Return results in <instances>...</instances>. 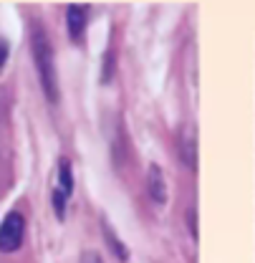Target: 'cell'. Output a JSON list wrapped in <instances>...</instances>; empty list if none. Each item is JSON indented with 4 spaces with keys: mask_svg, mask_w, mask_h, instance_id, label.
Instances as JSON below:
<instances>
[{
    "mask_svg": "<svg viewBox=\"0 0 255 263\" xmlns=\"http://www.w3.org/2000/svg\"><path fill=\"white\" fill-rule=\"evenodd\" d=\"M33 59L38 66V76H41L46 97L51 101H58V79H56V66H53V48L41 28L33 31Z\"/></svg>",
    "mask_w": 255,
    "mask_h": 263,
    "instance_id": "obj_1",
    "label": "cell"
},
{
    "mask_svg": "<svg viewBox=\"0 0 255 263\" xmlns=\"http://www.w3.org/2000/svg\"><path fill=\"white\" fill-rule=\"evenodd\" d=\"M71 193H73V175H71V162L68 160H61L58 162V172H56V185H53V210L58 218L66 215V208H68V200H71Z\"/></svg>",
    "mask_w": 255,
    "mask_h": 263,
    "instance_id": "obj_2",
    "label": "cell"
},
{
    "mask_svg": "<svg viewBox=\"0 0 255 263\" xmlns=\"http://www.w3.org/2000/svg\"><path fill=\"white\" fill-rule=\"evenodd\" d=\"M26 235V220L21 213H8V218L0 223V251L3 253H13L21 248Z\"/></svg>",
    "mask_w": 255,
    "mask_h": 263,
    "instance_id": "obj_3",
    "label": "cell"
},
{
    "mask_svg": "<svg viewBox=\"0 0 255 263\" xmlns=\"http://www.w3.org/2000/svg\"><path fill=\"white\" fill-rule=\"evenodd\" d=\"M86 21H89V10L84 5H68L66 8V26H68V33H71L73 41H81Z\"/></svg>",
    "mask_w": 255,
    "mask_h": 263,
    "instance_id": "obj_4",
    "label": "cell"
},
{
    "mask_svg": "<svg viewBox=\"0 0 255 263\" xmlns=\"http://www.w3.org/2000/svg\"><path fill=\"white\" fill-rule=\"evenodd\" d=\"M147 185H149V195L154 202H164L167 200V180L162 175V167L160 164H149L147 170Z\"/></svg>",
    "mask_w": 255,
    "mask_h": 263,
    "instance_id": "obj_5",
    "label": "cell"
},
{
    "mask_svg": "<svg viewBox=\"0 0 255 263\" xmlns=\"http://www.w3.org/2000/svg\"><path fill=\"white\" fill-rule=\"evenodd\" d=\"M5 61V43H0V66Z\"/></svg>",
    "mask_w": 255,
    "mask_h": 263,
    "instance_id": "obj_6",
    "label": "cell"
}]
</instances>
